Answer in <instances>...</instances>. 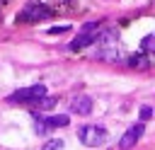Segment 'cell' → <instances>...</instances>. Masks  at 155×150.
I'll list each match as a JSON object with an SVG mask.
<instances>
[{"mask_svg":"<svg viewBox=\"0 0 155 150\" xmlns=\"http://www.w3.org/2000/svg\"><path fill=\"white\" fill-rule=\"evenodd\" d=\"M78 138H80V143L87 145V148H99V145H104V143L109 140V133H107V128H102V126H97V123H87V126H80Z\"/></svg>","mask_w":155,"mask_h":150,"instance_id":"cell-1","label":"cell"},{"mask_svg":"<svg viewBox=\"0 0 155 150\" xmlns=\"http://www.w3.org/2000/svg\"><path fill=\"white\" fill-rule=\"evenodd\" d=\"M34 119H36V133H46V131H51V128L68 126V116H65V114H58V116H41L39 111H34Z\"/></svg>","mask_w":155,"mask_h":150,"instance_id":"cell-2","label":"cell"},{"mask_svg":"<svg viewBox=\"0 0 155 150\" xmlns=\"http://www.w3.org/2000/svg\"><path fill=\"white\" fill-rule=\"evenodd\" d=\"M44 17H51V7L41 5V2H31L19 12V22H36V19H44Z\"/></svg>","mask_w":155,"mask_h":150,"instance_id":"cell-3","label":"cell"},{"mask_svg":"<svg viewBox=\"0 0 155 150\" xmlns=\"http://www.w3.org/2000/svg\"><path fill=\"white\" fill-rule=\"evenodd\" d=\"M41 94H46V87H44V85H31V87L17 90V92L10 94L7 99H10V102H31V99H36V97H41Z\"/></svg>","mask_w":155,"mask_h":150,"instance_id":"cell-4","label":"cell"},{"mask_svg":"<svg viewBox=\"0 0 155 150\" xmlns=\"http://www.w3.org/2000/svg\"><path fill=\"white\" fill-rule=\"evenodd\" d=\"M143 131H145V126L143 123H136V126H131L124 135H121V140H119V150H131L138 140H140V135H143Z\"/></svg>","mask_w":155,"mask_h":150,"instance_id":"cell-5","label":"cell"},{"mask_svg":"<svg viewBox=\"0 0 155 150\" xmlns=\"http://www.w3.org/2000/svg\"><path fill=\"white\" fill-rule=\"evenodd\" d=\"M70 111H73V114H80V116L90 114V111H92V99H90L87 94L73 97V99H70Z\"/></svg>","mask_w":155,"mask_h":150,"instance_id":"cell-6","label":"cell"},{"mask_svg":"<svg viewBox=\"0 0 155 150\" xmlns=\"http://www.w3.org/2000/svg\"><path fill=\"white\" fill-rule=\"evenodd\" d=\"M97 39H99V34H94V31H80V36L75 41H70V51H80L82 46H90Z\"/></svg>","mask_w":155,"mask_h":150,"instance_id":"cell-7","label":"cell"},{"mask_svg":"<svg viewBox=\"0 0 155 150\" xmlns=\"http://www.w3.org/2000/svg\"><path fill=\"white\" fill-rule=\"evenodd\" d=\"M29 104H31V109H34V111H48V109H53V106H56V97H48V92H46V94H41V97H36V99H31Z\"/></svg>","mask_w":155,"mask_h":150,"instance_id":"cell-8","label":"cell"},{"mask_svg":"<svg viewBox=\"0 0 155 150\" xmlns=\"http://www.w3.org/2000/svg\"><path fill=\"white\" fill-rule=\"evenodd\" d=\"M140 48H143L145 53H153V56H155V34H148V36L140 41Z\"/></svg>","mask_w":155,"mask_h":150,"instance_id":"cell-9","label":"cell"},{"mask_svg":"<svg viewBox=\"0 0 155 150\" xmlns=\"http://www.w3.org/2000/svg\"><path fill=\"white\" fill-rule=\"evenodd\" d=\"M128 63H131V65H136V68H145V65H148V60H145L143 56H138V53H133V56L128 58Z\"/></svg>","mask_w":155,"mask_h":150,"instance_id":"cell-10","label":"cell"},{"mask_svg":"<svg viewBox=\"0 0 155 150\" xmlns=\"http://www.w3.org/2000/svg\"><path fill=\"white\" fill-rule=\"evenodd\" d=\"M138 114H140V121H150V119H153V109H150V106H140Z\"/></svg>","mask_w":155,"mask_h":150,"instance_id":"cell-11","label":"cell"},{"mask_svg":"<svg viewBox=\"0 0 155 150\" xmlns=\"http://www.w3.org/2000/svg\"><path fill=\"white\" fill-rule=\"evenodd\" d=\"M61 148H63V140H48L44 145V150H61Z\"/></svg>","mask_w":155,"mask_h":150,"instance_id":"cell-12","label":"cell"},{"mask_svg":"<svg viewBox=\"0 0 155 150\" xmlns=\"http://www.w3.org/2000/svg\"><path fill=\"white\" fill-rule=\"evenodd\" d=\"M70 27H51L48 29V34H61V31H68Z\"/></svg>","mask_w":155,"mask_h":150,"instance_id":"cell-13","label":"cell"}]
</instances>
